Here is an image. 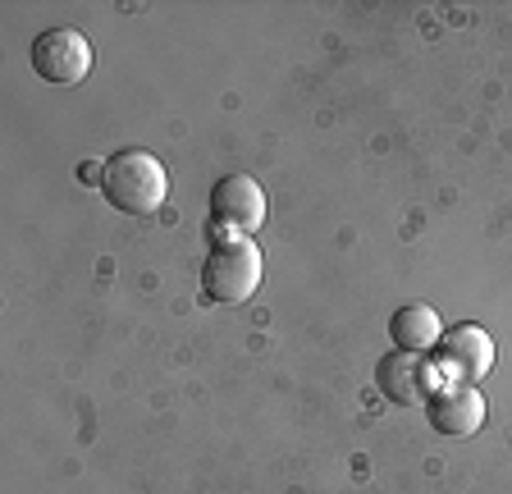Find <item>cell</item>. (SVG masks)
<instances>
[{
	"instance_id": "277c9868",
	"label": "cell",
	"mask_w": 512,
	"mask_h": 494,
	"mask_svg": "<svg viewBox=\"0 0 512 494\" xmlns=\"http://www.w3.org/2000/svg\"><path fill=\"white\" fill-rule=\"evenodd\" d=\"M32 69H37V78H46L55 87L83 83L87 69H92V42L78 28H46L32 42Z\"/></svg>"
},
{
	"instance_id": "8992f818",
	"label": "cell",
	"mask_w": 512,
	"mask_h": 494,
	"mask_svg": "<svg viewBox=\"0 0 512 494\" xmlns=\"http://www.w3.org/2000/svg\"><path fill=\"white\" fill-rule=\"evenodd\" d=\"M375 385L389 403L398 408H416V403H430L435 398V366H430L426 353H403L394 348L389 357H380L375 366Z\"/></svg>"
},
{
	"instance_id": "ba28073f",
	"label": "cell",
	"mask_w": 512,
	"mask_h": 494,
	"mask_svg": "<svg viewBox=\"0 0 512 494\" xmlns=\"http://www.w3.org/2000/svg\"><path fill=\"white\" fill-rule=\"evenodd\" d=\"M389 334H394V348L403 353H426L444 339V325H439V312L426 307V302H403L389 321Z\"/></svg>"
},
{
	"instance_id": "52a82bcc",
	"label": "cell",
	"mask_w": 512,
	"mask_h": 494,
	"mask_svg": "<svg viewBox=\"0 0 512 494\" xmlns=\"http://www.w3.org/2000/svg\"><path fill=\"white\" fill-rule=\"evenodd\" d=\"M480 421H485V398L476 385H444L430 398V426L439 435H476Z\"/></svg>"
},
{
	"instance_id": "5b68a950",
	"label": "cell",
	"mask_w": 512,
	"mask_h": 494,
	"mask_svg": "<svg viewBox=\"0 0 512 494\" xmlns=\"http://www.w3.org/2000/svg\"><path fill=\"white\" fill-rule=\"evenodd\" d=\"M211 220L224 234H256L266 225V193L252 174H224L211 188Z\"/></svg>"
},
{
	"instance_id": "3957f363",
	"label": "cell",
	"mask_w": 512,
	"mask_h": 494,
	"mask_svg": "<svg viewBox=\"0 0 512 494\" xmlns=\"http://www.w3.org/2000/svg\"><path fill=\"white\" fill-rule=\"evenodd\" d=\"M435 371L448 376V385H480L494 371V339L480 325H453L439 339Z\"/></svg>"
},
{
	"instance_id": "6da1fadb",
	"label": "cell",
	"mask_w": 512,
	"mask_h": 494,
	"mask_svg": "<svg viewBox=\"0 0 512 494\" xmlns=\"http://www.w3.org/2000/svg\"><path fill=\"white\" fill-rule=\"evenodd\" d=\"M101 188L124 215H151L170 197V174L151 151H115L101 170Z\"/></svg>"
},
{
	"instance_id": "7a4b0ae2",
	"label": "cell",
	"mask_w": 512,
	"mask_h": 494,
	"mask_svg": "<svg viewBox=\"0 0 512 494\" xmlns=\"http://www.w3.org/2000/svg\"><path fill=\"white\" fill-rule=\"evenodd\" d=\"M261 289V247L243 234H220L202 266V293L211 302H247Z\"/></svg>"
}]
</instances>
